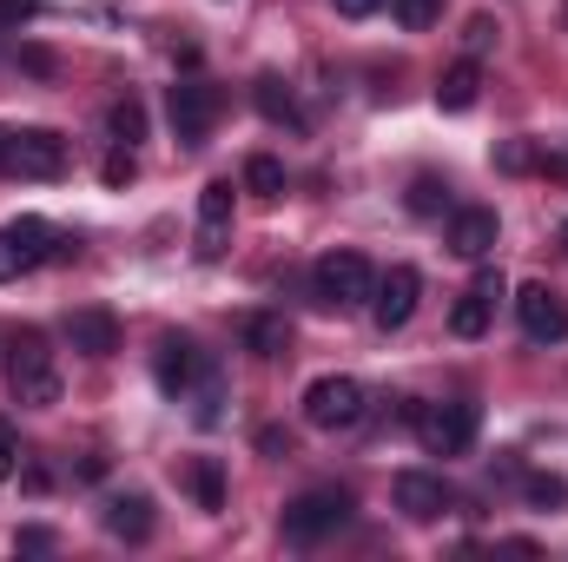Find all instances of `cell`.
<instances>
[{
	"mask_svg": "<svg viewBox=\"0 0 568 562\" xmlns=\"http://www.w3.org/2000/svg\"><path fill=\"white\" fill-rule=\"evenodd\" d=\"M7 391H13V404H27V411H53V404H60V371H53V351H47L40 331H20V338L7 344Z\"/></svg>",
	"mask_w": 568,
	"mask_h": 562,
	"instance_id": "cell-1",
	"label": "cell"
},
{
	"mask_svg": "<svg viewBox=\"0 0 568 562\" xmlns=\"http://www.w3.org/2000/svg\"><path fill=\"white\" fill-rule=\"evenodd\" d=\"M351 490H337V483H317V490H304V496H291L284 503V536L291 543H324V536H337L344 523H351Z\"/></svg>",
	"mask_w": 568,
	"mask_h": 562,
	"instance_id": "cell-2",
	"label": "cell"
},
{
	"mask_svg": "<svg viewBox=\"0 0 568 562\" xmlns=\"http://www.w3.org/2000/svg\"><path fill=\"white\" fill-rule=\"evenodd\" d=\"M311 291H317V304H331V311H357V304H371L377 272H371L364 252H324V259L311 265Z\"/></svg>",
	"mask_w": 568,
	"mask_h": 562,
	"instance_id": "cell-3",
	"label": "cell"
},
{
	"mask_svg": "<svg viewBox=\"0 0 568 562\" xmlns=\"http://www.w3.org/2000/svg\"><path fill=\"white\" fill-rule=\"evenodd\" d=\"M410 423H417V443L429 456H463L476 443V430H483V411L469 398H449V404H424Z\"/></svg>",
	"mask_w": 568,
	"mask_h": 562,
	"instance_id": "cell-4",
	"label": "cell"
},
{
	"mask_svg": "<svg viewBox=\"0 0 568 562\" xmlns=\"http://www.w3.org/2000/svg\"><path fill=\"white\" fill-rule=\"evenodd\" d=\"M47 259H53V225H47V219L20 212V219L0 225V284H13L20 272H33V265H47Z\"/></svg>",
	"mask_w": 568,
	"mask_h": 562,
	"instance_id": "cell-5",
	"label": "cell"
},
{
	"mask_svg": "<svg viewBox=\"0 0 568 562\" xmlns=\"http://www.w3.org/2000/svg\"><path fill=\"white\" fill-rule=\"evenodd\" d=\"M304 423L311 430H351V423H364V384L357 378H317L311 391H304Z\"/></svg>",
	"mask_w": 568,
	"mask_h": 562,
	"instance_id": "cell-6",
	"label": "cell"
},
{
	"mask_svg": "<svg viewBox=\"0 0 568 562\" xmlns=\"http://www.w3.org/2000/svg\"><path fill=\"white\" fill-rule=\"evenodd\" d=\"M165 120H172V133L185 145H199L219 127V87H212V80H179V87L165 93Z\"/></svg>",
	"mask_w": 568,
	"mask_h": 562,
	"instance_id": "cell-7",
	"label": "cell"
},
{
	"mask_svg": "<svg viewBox=\"0 0 568 562\" xmlns=\"http://www.w3.org/2000/svg\"><path fill=\"white\" fill-rule=\"evenodd\" d=\"M7 172L20 179H60L67 172V140L53 127H20L7 133Z\"/></svg>",
	"mask_w": 568,
	"mask_h": 562,
	"instance_id": "cell-8",
	"label": "cell"
},
{
	"mask_svg": "<svg viewBox=\"0 0 568 562\" xmlns=\"http://www.w3.org/2000/svg\"><path fill=\"white\" fill-rule=\"evenodd\" d=\"M417 298H424V279H417V265H390L377 291H371V318H377V331H404L410 318H417Z\"/></svg>",
	"mask_w": 568,
	"mask_h": 562,
	"instance_id": "cell-9",
	"label": "cell"
},
{
	"mask_svg": "<svg viewBox=\"0 0 568 562\" xmlns=\"http://www.w3.org/2000/svg\"><path fill=\"white\" fill-rule=\"evenodd\" d=\"M516 318H523V338L529 344H562L568 338V304L549 284H523L516 291Z\"/></svg>",
	"mask_w": 568,
	"mask_h": 562,
	"instance_id": "cell-10",
	"label": "cell"
},
{
	"mask_svg": "<svg viewBox=\"0 0 568 562\" xmlns=\"http://www.w3.org/2000/svg\"><path fill=\"white\" fill-rule=\"evenodd\" d=\"M232 245V179H212L199 192V259H225Z\"/></svg>",
	"mask_w": 568,
	"mask_h": 562,
	"instance_id": "cell-11",
	"label": "cell"
},
{
	"mask_svg": "<svg viewBox=\"0 0 568 562\" xmlns=\"http://www.w3.org/2000/svg\"><path fill=\"white\" fill-rule=\"evenodd\" d=\"M67 344L80 358H113L120 351V318L106 304H80V311H67Z\"/></svg>",
	"mask_w": 568,
	"mask_h": 562,
	"instance_id": "cell-12",
	"label": "cell"
},
{
	"mask_svg": "<svg viewBox=\"0 0 568 562\" xmlns=\"http://www.w3.org/2000/svg\"><path fill=\"white\" fill-rule=\"evenodd\" d=\"M503 291H509L503 272H483V279L449 304V331H456V338H483V331H489V318H496V298H503Z\"/></svg>",
	"mask_w": 568,
	"mask_h": 562,
	"instance_id": "cell-13",
	"label": "cell"
},
{
	"mask_svg": "<svg viewBox=\"0 0 568 562\" xmlns=\"http://www.w3.org/2000/svg\"><path fill=\"white\" fill-rule=\"evenodd\" d=\"M496 232H503V225H496L489 205H456V212H449V252H456V259H489V252H496Z\"/></svg>",
	"mask_w": 568,
	"mask_h": 562,
	"instance_id": "cell-14",
	"label": "cell"
},
{
	"mask_svg": "<svg viewBox=\"0 0 568 562\" xmlns=\"http://www.w3.org/2000/svg\"><path fill=\"white\" fill-rule=\"evenodd\" d=\"M397 510L410 516V523H436L443 510H449V490H443V476H429V470H397Z\"/></svg>",
	"mask_w": 568,
	"mask_h": 562,
	"instance_id": "cell-15",
	"label": "cell"
},
{
	"mask_svg": "<svg viewBox=\"0 0 568 562\" xmlns=\"http://www.w3.org/2000/svg\"><path fill=\"white\" fill-rule=\"evenodd\" d=\"M152 378H159V391H165V398H185V391L205 378V364H199L192 338H165V344H159V364H152Z\"/></svg>",
	"mask_w": 568,
	"mask_h": 562,
	"instance_id": "cell-16",
	"label": "cell"
},
{
	"mask_svg": "<svg viewBox=\"0 0 568 562\" xmlns=\"http://www.w3.org/2000/svg\"><path fill=\"white\" fill-rule=\"evenodd\" d=\"M120 543H145L152 536V496H140V490H126V496H113L106 503V516H100Z\"/></svg>",
	"mask_w": 568,
	"mask_h": 562,
	"instance_id": "cell-17",
	"label": "cell"
},
{
	"mask_svg": "<svg viewBox=\"0 0 568 562\" xmlns=\"http://www.w3.org/2000/svg\"><path fill=\"white\" fill-rule=\"evenodd\" d=\"M476 93H483V67H476V60H456V67L436 80V107H443V113H469Z\"/></svg>",
	"mask_w": 568,
	"mask_h": 562,
	"instance_id": "cell-18",
	"label": "cell"
},
{
	"mask_svg": "<svg viewBox=\"0 0 568 562\" xmlns=\"http://www.w3.org/2000/svg\"><path fill=\"white\" fill-rule=\"evenodd\" d=\"M245 351L265 358V364L284 358V351H291V324H284L278 311H252V318H245Z\"/></svg>",
	"mask_w": 568,
	"mask_h": 562,
	"instance_id": "cell-19",
	"label": "cell"
},
{
	"mask_svg": "<svg viewBox=\"0 0 568 562\" xmlns=\"http://www.w3.org/2000/svg\"><path fill=\"white\" fill-rule=\"evenodd\" d=\"M258 113H265L272 127H291V133H304V107L291 100V87H284V80H258Z\"/></svg>",
	"mask_w": 568,
	"mask_h": 562,
	"instance_id": "cell-20",
	"label": "cell"
},
{
	"mask_svg": "<svg viewBox=\"0 0 568 562\" xmlns=\"http://www.w3.org/2000/svg\"><path fill=\"white\" fill-rule=\"evenodd\" d=\"M245 192H252V199H284V159L252 152V159H245Z\"/></svg>",
	"mask_w": 568,
	"mask_h": 562,
	"instance_id": "cell-21",
	"label": "cell"
},
{
	"mask_svg": "<svg viewBox=\"0 0 568 562\" xmlns=\"http://www.w3.org/2000/svg\"><path fill=\"white\" fill-rule=\"evenodd\" d=\"M410 212H417V219H436V212H449V179H436V172L410 179Z\"/></svg>",
	"mask_w": 568,
	"mask_h": 562,
	"instance_id": "cell-22",
	"label": "cell"
},
{
	"mask_svg": "<svg viewBox=\"0 0 568 562\" xmlns=\"http://www.w3.org/2000/svg\"><path fill=\"white\" fill-rule=\"evenodd\" d=\"M192 496H199V510H225V476H219L212 456L192 463Z\"/></svg>",
	"mask_w": 568,
	"mask_h": 562,
	"instance_id": "cell-23",
	"label": "cell"
},
{
	"mask_svg": "<svg viewBox=\"0 0 568 562\" xmlns=\"http://www.w3.org/2000/svg\"><path fill=\"white\" fill-rule=\"evenodd\" d=\"M106 127H113V140L120 145H133V140H145V107L126 93V100H113V113H106Z\"/></svg>",
	"mask_w": 568,
	"mask_h": 562,
	"instance_id": "cell-24",
	"label": "cell"
},
{
	"mask_svg": "<svg viewBox=\"0 0 568 562\" xmlns=\"http://www.w3.org/2000/svg\"><path fill=\"white\" fill-rule=\"evenodd\" d=\"M390 13H397L404 33H429L443 20V0H390Z\"/></svg>",
	"mask_w": 568,
	"mask_h": 562,
	"instance_id": "cell-25",
	"label": "cell"
},
{
	"mask_svg": "<svg viewBox=\"0 0 568 562\" xmlns=\"http://www.w3.org/2000/svg\"><path fill=\"white\" fill-rule=\"evenodd\" d=\"M523 496H529V510H562V503H568V483H562V476H542V470H536V476L523 483Z\"/></svg>",
	"mask_w": 568,
	"mask_h": 562,
	"instance_id": "cell-26",
	"label": "cell"
},
{
	"mask_svg": "<svg viewBox=\"0 0 568 562\" xmlns=\"http://www.w3.org/2000/svg\"><path fill=\"white\" fill-rule=\"evenodd\" d=\"M496 33H503V27H496V20H489V13H476V20H469V27H463V47H469V60H483V53H489V47H496Z\"/></svg>",
	"mask_w": 568,
	"mask_h": 562,
	"instance_id": "cell-27",
	"label": "cell"
},
{
	"mask_svg": "<svg viewBox=\"0 0 568 562\" xmlns=\"http://www.w3.org/2000/svg\"><path fill=\"white\" fill-rule=\"evenodd\" d=\"M100 172H106V185H126V179L140 172V165H133V145H120V152H106V165H100Z\"/></svg>",
	"mask_w": 568,
	"mask_h": 562,
	"instance_id": "cell-28",
	"label": "cell"
},
{
	"mask_svg": "<svg viewBox=\"0 0 568 562\" xmlns=\"http://www.w3.org/2000/svg\"><path fill=\"white\" fill-rule=\"evenodd\" d=\"M13 470H20V436H13V423L0 418V483H7Z\"/></svg>",
	"mask_w": 568,
	"mask_h": 562,
	"instance_id": "cell-29",
	"label": "cell"
},
{
	"mask_svg": "<svg viewBox=\"0 0 568 562\" xmlns=\"http://www.w3.org/2000/svg\"><path fill=\"white\" fill-rule=\"evenodd\" d=\"M33 7H40V0H0V27H20V20H33Z\"/></svg>",
	"mask_w": 568,
	"mask_h": 562,
	"instance_id": "cell-30",
	"label": "cell"
},
{
	"mask_svg": "<svg viewBox=\"0 0 568 562\" xmlns=\"http://www.w3.org/2000/svg\"><path fill=\"white\" fill-rule=\"evenodd\" d=\"M331 7H337L344 20H371V13H377V7H390V0H331Z\"/></svg>",
	"mask_w": 568,
	"mask_h": 562,
	"instance_id": "cell-31",
	"label": "cell"
},
{
	"mask_svg": "<svg viewBox=\"0 0 568 562\" xmlns=\"http://www.w3.org/2000/svg\"><path fill=\"white\" fill-rule=\"evenodd\" d=\"M258 450H272V456L284 450V456H291V436H278V430H258Z\"/></svg>",
	"mask_w": 568,
	"mask_h": 562,
	"instance_id": "cell-32",
	"label": "cell"
},
{
	"mask_svg": "<svg viewBox=\"0 0 568 562\" xmlns=\"http://www.w3.org/2000/svg\"><path fill=\"white\" fill-rule=\"evenodd\" d=\"M0 172H7V133H0Z\"/></svg>",
	"mask_w": 568,
	"mask_h": 562,
	"instance_id": "cell-33",
	"label": "cell"
},
{
	"mask_svg": "<svg viewBox=\"0 0 568 562\" xmlns=\"http://www.w3.org/2000/svg\"><path fill=\"white\" fill-rule=\"evenodd\" d=\"M556 239H562V252H568V219H562V232H556Z\"/></svg>",
	"mask_w": 568,
	"mask_h": 562,
	"instance_id": "cell-34",
	"label": "cell"
}]
</instances>
